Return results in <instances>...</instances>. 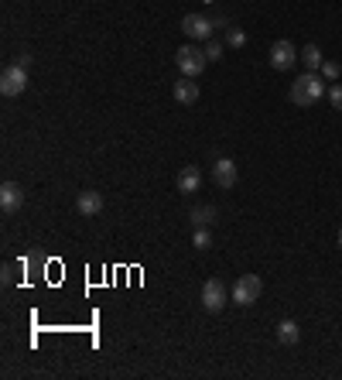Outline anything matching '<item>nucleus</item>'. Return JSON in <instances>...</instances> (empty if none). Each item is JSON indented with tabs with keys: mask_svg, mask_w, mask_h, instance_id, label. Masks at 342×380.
<instances>
[{
	"mask_svg": "<svg viewBox=\"0 0 342 380\" xmlns=\"http://www.w3.org/2000/svg\"><path fill=\"white\" fill-rule=\"evenodd\" d=\"M322 93H325L322 76H318V72H304V76H298L295 86H291V103L308 110V106H315V103L322 100Z\"/></svg>",
	"mask_w": 342,
	"mask_h": 380,
	"instance_id": "obj_1",
	"label": "nucleus"
},
{
	"mask_svg": "<svg viewBox=\"0 0 342 380\" xmlns=\"http://www.w3.org/2000/svg\"><path fill=\"white\" fill-rule=\"evenodd\" d=\"M174 65H178V72H181V76L199 79V76L206 72V65H209L206 48H199V45H181V48L174 52Z\"/></svg>",
	"mask_w": 342,
	"mask_h": 380,
	"instance_id": "obj_2",
	"label": "nucleus"
},
{
	"mask_svg": "<svg viewBox=\"0 0 342 380\" xmlns=\"http://www.w3.org/2000/svg\"><path fill=\"white\" fill-rule=\"evenodd\" d=\"M260 295H263V281L256 274H240L236 278V285H233V301L236 305H254Z\"/></svg>",
	"mask_w": 342,
	"mask_h": 380,
	"instance_id": "obj_3",
	"label": "nucleus"
},
{
	"mask_svg": "<svg viewBox=\"0 0 342 380\" xmlns=\"http://www.w3.org/2000/svg\"><path fill=\"white\" fill-rule=\"evenodd\" d=\"M24 89H28V69H21L17 62L7 65L3 76H0V93H3L7 100H14V96H21Z\"/></svg>",
	"mask_w": 342,
	"mask_h": 380,
	"instance_id": "obj_4",
	"label": "nucleus"
},
{
	"mask_svg": "<svg viewBox=\"0 0 342 380\" xmlns=\"http://www.w3.org/2000/svg\"><path fill=\"white\" fill-rule=\"evenodd\" d=\"M199 301H202V308H206V312H222V308H226V301H229V292H226V285H222V281H219V278H209V281H206V285H202V298H199Z\"/></svg>",
	"mask_w": 342,
	"mask_h": 380,
	"instance_id": "obj_5",
	"label": "nucleus"
},
{
	"mask_svg": "<svg viewBox=\"0 0 342 380\" xmlns=\"http://www.w3.org/2000/svg\"><path fill=\"white\" fill-rule=\"evenodd\" d=\"M267 58H270V65H274L277 72H288V69H295V62L301 58V52H295V45L281 38V42H274V45H270Z\"/></svg>",
	"mask_w": 342,
	"mask_h": 380,
	"instance_id": "obj_6",
	"label": "nucleus"
},
{
	"mask_svg": "<svg viewBox=\"0 0 342 380\" xmlns=\"http://www.w3.org/2000/svg\"><path fill=\"white\" fill-rule=\"evenodd\" d=\"M181 31H185L188 38H195V42H202V38L209 42L213 31H215V24L206 17V14H185V17H181Z\"/></svg>",
	"mask_w": 342,
	"mask_h": 380,
	"instance_id": "obj_7",
	"label": "nucleus"
},
{
	"mask_svg": "<svg viewBox=\"0 0 342 380\" xmlns=\"http://www.w3.org/2000/svg\"><path fill=\"white\" fill-rule=\"evenodd\" d=\"M236 178H240V171H236V161H233V158H215L213 161V182L219 185V189H233Z\"/></svg>",
	"mask_w": 342,
	"mask_h": 380,
	"instance_id": "obj_8",
	"label": "nucleus"
},
{
	"mask_svg": "<svg viewBox=\"0 0 342 380\" xmlns=\"http://www.w3.org/2000/svg\"><path fill=\"white\" fill-rule=\"evenodd\" d=\"M76 212H79V216H86V219L99 216V212H103V192L83 189V192L76 196Z\"/></svg>",
	"mask_w": 342,
	"mask_h": 380,
	"instance_id": "obj_9",
	"label": "nucleus"
},
{
	"mask_svg": "<svg viewBox=\"0 0 342 380\" xmlns=\"http://www.w3.org/2000/svg\"><path fill=\"white\" fill-rule=\"evenodd\" d=\"M24 206V189L17 182H3L0 185V209L3 212H17Z\"/></svg>",
	"mask_w": 342,
	"mask_h": 380,
	"instance_id": "obj_10",
	"label": "nucleus"
},
{
	"mask_svg": "<svg viewBox=\"0 0 342 380\" xmlns=\"http://www.w3.org/2000/svg\"><path fill=\"white\" fill-rule=\"evenodd\" d=\"M199 185H202V171L195 168V165H185V168L178 171V178H174V189H178L181 196L199 192Z\"/></svg>",
	"mask_w": 342,
	"mask_h": 380,
	"instance_id": "obj_11",
	"label": "nucleus"
},
{
	"mask_svg": "<svg viewBox=\"0 0 342 380\" xmlns=\"http://www.w3.org/2000/svg\"><path fill=\"white\" fill-rule=\"evenodd\" d=\"M171 96H174V103H181V106H192V103L199 100V86L192 83L188 76H181V79L174 83V89H171Z\"/></svg>",
	"mask_w": 342,
	"mask_h": 380,
	"instance_id": "obj_12",
	"label": "nucleus"
},
{
	"mask_svg": "<svg viewBox=\"0 0 342 380\" xmlns=\"http://www.w3.org/2000/svg\"><path fill=\"white\" fill-rule=\"evenodd\" d=\"M298 339H301L298 322H291V319L277 322V342H281V346H298Z\"/></svg>",
	"mask_w": 342,
	"mask_h": 380,
	"instance_id": "obj_13",
	"label": "nucleus"
},
{
	"mask_svg": "<svg viewBox=\"0 0 342 380\" xmlns=\"http://www.w3.org/2000/svg\"><path fill=\"white\" fill-rule=\"evenodd\" d=\"M215 216H219L215 206H195V209L188 212V219H192V226H195V230H199V226H213Z\"/></svg>",
	"mask_w": 342,
	"mask_h": 380,
	"instance_id": "obj_14",
	"label": "nucleus"
},
{
	"mask_svg": "<svg viewBox=\"0 0 342 380\" xmlns=\"http://www.w3.org/2000/svg\"><path fill=\"white\" fill-rule=\"evenodd\" d=\"M301 62L308 65V72H318L325 58H322V52H318V45H304V48H301Z\"/></svg>",
	"mask_w": 342,
	"mask_h": 380,
	"instance_id": "obj_15",
	"label": "nucleus"
},
{
	"mask_svg": "<svg viewBox=\"0 0 342 380\" xmlns=\"http://www.w3.org/2000/svg\"><path fill=\"white\" fill-rule=\"evenodd\" d=\"M209 244H213L209 226H199V230H195V237H192V247H195V251H209Z\"/></svg>",
	"mask_w": 342,
	"mask_h": 380,
	"instance_id": "obj_16",
	"label": "nucleus"
},
{
	"mask_svg": "<svg viewBox=\"0 0 342 380\" xmlns=\"http://www.w3.org/2000/svg\"><path fill=\"white\" fill-rule=\"evenodd\" d=\"M0 281H3V288H10V285L17 281V267H14V264H3V267H0Z\"/></svg>",
	"mask_w": 342,
	"mask_h": 380,
	"instance_id": "obj_17",
	"label": "nucleus"
},
{
	"mask_svg": "<svg viewBox=\"0 0 342 380\" xmlns=\"http://www.w3.org/2000/svg\"><path fill=\"white\" fill-rule=\"evenodd\" d=\"M226 45H233V48H243V45H247V35H243L240 28H229V31H226Z\"/></svg>",
	"mask_w": 342,
	"mask_h": 380,
	"instance_id": "obj_18",
	"label": "nucleus"
},
{
	"mask_svg": "<svg viewBox=\"0 0 342 380\" xmlns=\"http://www.w3.org/2000/svg\"><path fill=\"white\" fill-rule=\"evenodd\" d=\"M339 72H342L339 62H322V76H325V79H332V83H336V79H339Z\"/></svg>",
	"mask_w": 342,
	"mask_h": 380,
	"instance_id": "obj_19",
	"label": "nucleus"
},
{
	"mask_svg": "<svg viewBox=\"0 0 342 380\" xmlns=\"http://www.w3.org/2000/svg\"><path fill=\"white\" fill-rule=\"evenodd\" d=\"M206 58H209V62H219V58H222V42H213V38H209V45H206Z\"/></svg>",
	"mask_w": 342,
	"mask_h": 380,
	"instance_id": "obj_20",
	"label": "nucleus"
},
{
	"mask_svg": "<svg viewBox=\"0 0 342 380\" xmlns=\"http://www.w3.org/2000/svg\"><path fill=\"white\" fill-rule=\"evenodd\" d=\"M329 103H332L336 110H342V83L329 86Z\"/></svg>",
	"mask_w": 342,
	"mask_h": 380,
	"instance_id": "obj_21",
	"label": "nucleus"
},
{
	"mask_svg": "<svg viewBox=\"0 0 342 380\" xmlns=\"http://www.w3.org/2000/svg\"><path fill=\"white\" fill-rule=\"evenodd\" d=\"M17 65H21V69H28V65H31V55H28V52H21V58H17Z\"/></svg>",
	"mask_w": 342,
	"mask_h": 380,
	"instance_id": "obj_22",
	"label": "nucleus"
},
{
	"mask_svg": "<svg viewBox=\"0 0 342 380\" xmlns=\"http://www.w3.org/2000/svg\"><path fill=\"white\" fill-rule=\"evenodd\" d=\"M339 251H342V226H339Z\"/></svg>",
	"mask_w": 342,
	"mask_h": 380,
	"instance_id": "obj_23",
	"label": "nucleus"
}]
</instances>
